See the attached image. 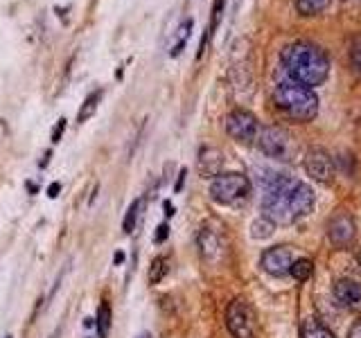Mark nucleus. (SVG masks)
Segmentation results:
<instances>
[{
    "label": "nucleus",
    "instance_id": "f3484780",
    "mask_svg": "<svg viewBox=\"0 0 361 338\" xmlns=\"http://www.w3.org/2000/svg\"><path fill=\"white\" fill-rule=\"evenodd\" d=\"M167 273H169V262H167V257H154V259H151L149 273H147L149 284H158V282H163Z\"/></svg>",
    "mask_w": 361,
    "mask_h": 338
},
{
    "label": "nucleus",
    "instance_id": "f257e3e1",
    "mask_svg": "<svg viewBox=\"0 0 361 338\" xmlns=\"http://www.w3.org/2000/svg\"><path fill=\"white\" fill-rule=\"evenodd\" d=\"M262 212L275 226H291L314 210V192L296 178L269 174L262 176Z\"/></svg>",
    "mask_w": 361,
    "mask_h": 338
},
{
    "label": "nucleus",
    "instance_id": "39448f33",
    "mask_svg": "<svg viewBox=\"0 0 361 338\" xmlns=\"http://www.w3.org/2000/svg\"><path fill=\"white\" fill-rule=\"evenodd\" d=\"M226 327L235 338H260V325L253 307L244 298H235L226 309Z\"/></svg>",
    "mask_w": 361,
    "mask_h": 338
},
{
    "label": "nucleus",
    "instance_id": "dca6fc26",
    "mask_svg": "<svg viewBox=\"0 0 361 338\" xmlns=\"http://www.w3.org/2000/svg\"><path fill=\"white\" fill-rule=\"evenodd\" d=\"M100 100H102V91H95L91 93L84 104L79 106V113H77V124H84L86 120H91L95 113H98V106H100Z\"/></svg>",
    "mask_w": 361,
    "mask_h": 338
},
{
    "label": "nucleus",
    "instance_id": "5701e85b",
    "mask_svg": "<svg viewBox=\"0 0 361 338\" xmlns=\"http://www.w3.org/2000/svg\"><path fill=\"white\" fill-rule=\"evenodd\" d=\"M350 63H353L355 72L361 75V36L353 43V47H350Z\"/></svg>",
    "mask_w": 361,
    "mask_h": 338
},
{
    "label": "nucleus",
    "instance_id": "c85d7f7f",
    "mask_svg": "<svg viewBox=\"0 0 361 338\" xmlns=\"http://www.w3.org/2000/svg\"><path fill=\"white\" fill-rule=\"evenodd\" d=\"M348 338H361V321H359V323H355L353 327H350Z\"/></svg>",
    "mask_w": 361,
    "mask_h": 338
},
{
    "label": "nucleus",
    "instance_id": "bb28decb",
    "mask_svg": "<svg viewBox=\"0 0 361 338\" xmlns=\"http://www.w3.org/2000/svg\"><path fill=\"white\" fill-rule=\"evenodd\" d=\"M61 192V183H50V187H47V197L50 199H56Z\"/></svg>",
    "mask_w": 361,
    "mask_h": 338
},
{
    "label": "nucleus",
    "instance_id": "6ab92c4d",
    "mask_svg": "<svg viewBox=\"0 0 361 338\" xmlns=\"http://www.w3.org/2000/svg\"><path fill=\"white\" fill-rule=\"evenodd\" d=\"M330 5V0H296V9L302 16H316L321 12H325Z\"/></svg>",
    "mask_w": 361,
    "mask_h": 338
},
{
    "label": "nucleus",
    "instance_id": "0eeeda50",
    "mask_svg": "<svg viewBox=\"0 0 361 338\" xmlns=\"http://www.w3.org/2000/svg\"><path fill=\"white\" fill-rule=\"evenodd\" d=\"M258 149L269 158L289 160L291 153V135L280 127H262L258 135Z\"/></svg>",
    "mask_w": 361,
    "mask_h": 338
},
{
    "label": "nucleus",
    "instance_id": "7ed1b4c3",
    "mask_svg": "<svg viewBox=\"0 0 361 338\" xmlns=\"http://www.w3.org/2000/svg\"><path fill=\"white\" fill-rule=\"evenodd\" d=\"M273 106L291 122H312L318 115L316 93L296 82H282L273 89Z\"/></svg>",
    "mask_w": 361,
    "mask_h": 338
},
{
    "label": "nucleus",
    "instance_id": "f03ea898",
    "mask_svg": "<svg viewBox=\"0 0 361 338\" xmlns=\"http://www.w3.org/2000/svg\"><path fill=\"white\" fill-rule=\"evenodd\" d=\"M282 63L287 75L291 77V82L307 86V89L321 86L328 79V72H330V61L325 52L309 41L291 43L282 54Z\"/></svg>",
    "mask_w": 361,
    "mask_h": 338
},
{
    "label": "nucleus",
    "instance_id": "20e7f679",
    "mask_svg": "<svg viewBox=\"0 0 361 338\" xmlns=\"http://www.w3.org/2000/svg\"><path fill=\"white\" fill-rule=\"evenodd\" d=\"M251 194V183L244 174H220L217 178L210 180V199L220 206H233Z\"/></svg>",
    "mask_w": 361,
    "mask_h": 338
},
{
    "label": "nucleus",
    "instance_id": "6e6552de",
    "mask_svg": "<svg viewBox=\"0 0 361 338\" xmlns=\"http://www.w3.org/2000/svg\"><path fill=\"white\" fill-rule=\"evenodd\" d=\"M305 171L314 180L328 185V183H332V178H335V162H332L330 153L325 149L312 147L305 153Z\"/></svg>",
    "mask_w": 361,
    "mask_h": 338
},
{
    "label": "nucleus",
    "instance_id": "ddd939ff",
    "mask_svg": "<svg viewBox=\"0 0 361 338\" xmlns=\"http://www.w3.org/2000/svg\"><path fill=\"white\" fill-rule=\"evenodd\" d=\"M197 244H199V250H201L203 259H208V262L217 259V255H220V250H222V241L210 228H201V233L197 237Z\"/></svg>",
    "mask_w": 361,
    "mask_h": 338
},
{
    "label": "nucleus",
    "instance_id": "9d476101",
    "mask_svg": "<svg viewBox=\"0 0 361 338\" xmlns=\"http://www.w3.org/2000/svg\"><path fill=\"white\" fill-rule=\"evenodd\" d=\"M260 264H262V268L267 270L269 275H275V277L287 275L289 268H291V264H293L291 250L284 248V246H273V248H269L267 253L262 255Z\"/></svg>",
    "mask_w": 361,
    "mask_h": 338
},
{
    "label": "nucleus",
    "instance_id": "2eb2a0df",
    "mask_svg": "<svg viewBox=\"0 0 361 338\" xmlns=\"http://www.w3.org/2000/svg\"><path fill=\"white\" fill-rule=\"evenodd\" d=\"M300 338H337L323 323L314 321V318H307L302 323V330H300Z\"/></svg>",
    "mask_w": 361,
    "mask_h": 338
},
{
    "label": "nucleus",
    "instance_id": "412c9836",
    "mask_svg": "<svg viewBox=\"0 0 361 338\" xmlns=\"http://www.w3.org/2000/svg\"><path fill=\"white\" fill-rule=\"evenodd\" d=\"M312 270H314V264H312V259H296V262L291 264V268H289V275L293 277V279H298V282H305V279H309V275H312Z\"/></svg>",
    "mask_w": 361,
    "mask_h": 338
},
{
    "label": "nucleus",
    "instance_id": "2f4dec72",
    "mask_svg": "<svg viewBox=\"0 0 361 338\" xmlns=\"http://www.w3.org/2000/svg\"><path fill=\"white\" fill-rule=\"evenodd\" d=\"M50 158H52V151H45L43 160H39V167H47V162H50Z\"/></svg>",
    "mask_w": 361,
    "mask_h": 338
},
{
    "label": "nucleus",
    "instance_id": "f8f14e48",
    "mask_svg": "<svg viewBox=\"0 0 361 338\" xmlns=\"http://www.w3.org/2000/svg\"><path fill=\"white\" fill-rule=\"evenodd\" d=\"M335 295L344 307L361 309V284L355 279H339L335 284Z\"/></svg>",
    "mask_w": 361,
    "mask_h": 338
},
{
    "label": "nucleus",
    "instance_id": "393cba45",
    "mask_svg": "<svg viewBox=\"0 0 361 338\" xmlns=\"http://www.w3.org/2000/svg\"><path fill=\"white\" fill-rule=\"evenodd\" d=\"M63 131H66V120L63 118H59V122L54 124V129H52V135H50V140L56 144L61 140V135H63Z\"/></svg>",
    "mask_w": 361,
    "mask_h": 338
},
{
    "label": "nucleus",
    "instance_id": "aec40b11",
    "mask_svg": "<svg viewBox=\"0 0 361 338\" xmlns=\"http://www.w3.org/2000/svg\"><path fill=\"white\" fill-rule=\"evenodd\" d=\"M273 233H275V224L273 221H269L267 217H260V219L253 221V226H251V237L253 239H269Z\"/></svg>",
    "mask_w": 361,
    "mask_h": 338
},
{
    "label": "nucleus",
    "instance_id": "4468645a",
    "mask_svg": "<svg viewBox=\"0 0 361 338\" xmlns=\"http://www.w3.org/2000/svg\"><path fill=\"white\" fill-rule=\"evenodd\" d=\"M111 325H113V312H111L109 302L104 300L98 307V314H95V330H98V338H109Z\"/></svg>",
    "mask_w": 361,
    "mask_h": 338
},
{
    "label": "nucleus",
    "instance_id": "1a4fd4ad",
    "mask_svg": "<svg viewBox=\"0 0 361 338\" xmlns=\"http://www.w3.org/2000/svg\"><path fill=\"white\" fill-rule=\"evenodd\" d=\"M328 237L335 246L339 248H346L355 241L357 237V224L355 219L346 215V212H339V215H335L330 219L328 224Z\"/></svg>",
    "mask_w": 361,
    "mask_h": 338
},
{
    "label": "nucleus",
    "instance_id": "b1692460",
    "mask_svg": "<svg viewBox=\"0 0 361 338\" xmlns=\"http://www.w3.org/2000/svg\"><path fill=\"white\" fill-rule=\"evenodd\" d=\"M222 14H224V0H215V9H213V25L208 27V30H210V34H213L215 27L220 25V18H222Z\"/></svg>",
    "mask_w": 361,
    "mask_h": 338
},
{
    "label": "nucleus",
    "instance_id": "cd10ccee",
    "mask_svg": "<svg viewBox=\"0 0 361 338\" xmlns=\"http://www.w3.org/2000/svg\"><path fill=\"white\" fill-rule=\"evenodd\" d=\"M185 176H187V171H185V169H180V171H178V180H176V185H174V192H180V190H183Z\"/></svg>",
    "mask_w": 361,
    "mask_h": 338
},
{
    "label": "nucleus",
    "instance_id": "423d86ee",
    "mask_svg": "<svg viewBox=\"0 0 361 338\" xmlns=\"http://www.w3.org/2000/svg\"><path fill=\"white\" fill-rule=\"evenodd\" d=\"M260 122L253 113L244 111V109H235L228 113L226 118V131L233 140L242 142V144H255L260 135Z\"/></svg>",
    "mask_w": 361,
    "mask_h": 338
},
{
    "label": "nucleus",
    "instance_id": "72a5a7b5",
    "mask_svg": "<svg viewBox=\"0 0 361 338\" xmlns=\"http://www.w3.org/2000/svg\"><path fill=\"white\" fill-rule=\"evenodd\" d=\"M136 338H151V334L149 332H142L140 336H136Z\"/></svg>",
    "mask_w": 361,
    "mask_h": 338
},
{
    "label": "nucleus",
    "instance_id": "f704fd0d",
    "mask_svg": "<svg viewBox=\"0 0 361 338\" xmlns=\"http://www.w3.org/2000/svg\"><path fill=\"white\" fill-rule=\"evenodd\" d=\"M5 338H12V336H5Z\"/></svg>",
    "mask_w": 361,
    "mask_h": 338
},
{
    "label": "nucleus",
    "instance_id": "4be33fe9",
    "mask_svg": "<svg viewBox=\"0 0 361 338\" xmlns=\"http://www.w3.org/2000/svg\"><path fill=\"white\" fill-rule=\"evenodd\" d=\"M140 208H142V199H136V201L127 208L125 221H122V233H125V235H131V233H134L136 221H138V215H140Z\"/></svg>",
    "mask_w": 361,
    "mask_h": 338
},
{
    "label": "nucleus",
    "instance_id": "a878e982",
    "mask_svg": "<svg viewBox=\"0 0 361 338\" xmlns=\"http://www.w3.org/2000/svg\"><path fill=\"white\" fill-rule=\"evenodd\" d=\"M169 237V226L167 224H160L158 228H156V235H154V241L156 244H163V241Z\"/></svg>",
    "mask_w": 361,
    "mask_h": 338
},
{
    "label": "nucleus",
    "instance_id": "473e14b6",
    "mask_svg": "<svg viewBox=\"0 0 361 338\" xmlns=\"http://www.w3.org/2000/svg\"><path fill=\"white\" fill-rule=\"evenodd\" d=\"M84 325H86V327H93V325H95V321H93V318H86V323H84Z\"/></svg>",
    "mask_w": 361,
    "mask_h": 338
},
{
    "label": "nucleus",
    "instance_id": "7c9ffc66",
    "mask_svg": "<svg viewBox=\"0 0 361 338\" xmlns=\"http://www.w3.org/2000/svg\"><path fill=\"white\" fill-rule=\"evenodd\" d=\"M122 262H125V253H122V250H118V253H116V257H113V264H116V266H120Z\"/></svg>",
    "mask_w": 361,
    "mask_h": 338
},
{
    "label": "nucleus",
    "instance_id": "9b49d317",
    "mask_svg": "<svg viewBox=\"0 0 361 338\" xmlns=\"http://www.w3.org/2000/svg\"><path fill=\"white\" fill-rule=\"evenodd\" d=\"M224 167V153L217 147H203L199 151L197 158V169L201 178H217Z\"/></svg>",
    "mask_w": 361,
    "mask_h": 338
},
{
    "label": "nucleus",
    "instance_id": "c756f323",
    "mask_svg": "<svg viewBox=\"0 0 361 338\" xmlns=\"http://www.w3.org/2000/svg\"><path fill=\"white\" fill-rule=\"evenodd\" d=\"M163 208H165V217H172V215H174V206H172L169 201L163 203Z\"/></svg>",
    "mask_w": 361,
    "mask_h": 338
},
{
    "label": "nucleus",
    "instance_id": "a211bd4d",
    "mask_svg": "<svg viewBox=\"0 0 361 338\" xmlns=\"http://www.w3.org/2000/svg\"><path fill=\"white\" fill-rule=\"evenodd\" d=\"M192 18H185L183 23H180V27L176 30V43L172 45V50H169V56H178L180 54V50H183L185 47V43H187V38H190V32H192Z\"/></svg>",
    "mask_w": 361,
    "mask_h": 338
}]
</instances>
